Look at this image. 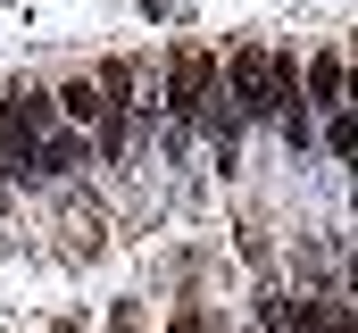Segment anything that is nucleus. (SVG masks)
I'll return each mask as SVG.
<instances>
[{
  "instance_id": "obj_4",
  "label": "nucleus",
  "mask_w": 358,
  "mask_h": 333,
  "mask_svg": "<svg viewBox=\"0 0 358 333\" xmlns=\"http://www.w3.org/2000/svg\"><path fill=\"white\" fill-rule=\"evenodd\" d=\"M342 83H350V67H342V59H334V50H325V59H317V67H308V92H317V100H325V108H334V100H342Z\"/></svg>"
},
{
  "instance_id": "obj_1",
  "label": "nucleus",
  "mask_w": 358,
  "mask_h": 333,
  "mask_svg": "<svg viewBox=\"0 0 358 333\" xmlns=\"http://www.w3.org/2000/svg\"><path fill=\"white\" fill-rule=\"evenodd\" d=\"M0 117L17 125V142H25V159H34V175H67V166L84 159V142L59 125V108H50V92H34V83H17L8 100H0Z\"/></svg>"
},
{
  "instance_id": "obj_2",
  "label": "nucleus",
  "mask_w": 358,
  "mask_h": 333,
  "mask_svg": "<svg viewBox=\"0 0 358 333\" xmlns=\"http://www.w3.org/2000/svg\"><path fill=\"white\" fill-rule=\"evenodd\" d=\"M292 92H300V83H292V67H283L275 50H234V108H242V117H275Z\"/></svg>"
},
{
  "instance_id": "obj_3",
  "label": "nucleus",
  "mask_w": 358,
  "mask_h": 333,
  "mask_svg": "<svg viewBox=\"0 0 358 333\" xmlns=\"http://www.w3.org/2000/svg\"><path fill=\"white\" fill-rule=\"evenodd\" d=\"M208 83H217V59H208V50H183L176 83H167V108H176V117H200V108H208Z\"/></svg>"
},
{
  "instance_id": "obj_5",
  "label": "nucleus",
  "mask_w": 358,
  "mask_h": 333,
  "mask_svg": "<svg viewBox=\"0 0 358 333\" xmlns=\"http://www.w3.org/2000/svg\"><path fill=\"white\" fill-rule=\"evenodd\" d=\"M67 117H76V125H100V83H67Z\"/></svg>"
}]
</instances>
